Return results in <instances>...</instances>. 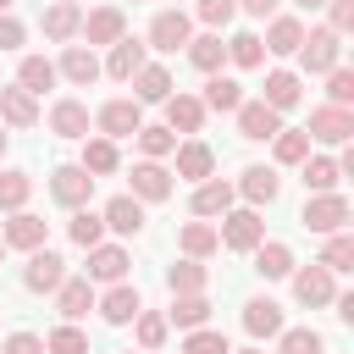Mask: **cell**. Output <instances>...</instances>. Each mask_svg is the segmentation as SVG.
Here are the masks:
<instances>
[{"label":"cell","mask_w":354,"mask_h":354,"mask_svg":"<svg viewBox=\"0 0 354 354\" xmlns=\"http://www.w3.org/2000/svg\"><path fill=\"white\" fill-rule=\"evenodd\" d=\"M133 100H138V105H166V100H171V72H166L160 61H144V66L133 72Z\"/></svg>","instance_id":"obj_28"},{"label":"cell","mask_w":354,"mask_h":354,"mask_svg":"<svg viewBox=\"0 0 354 354\" xmlns=\"http://www.w3.org/2000/svg\"><path fill=\"white\" fill-rule=\"evenodd\" d=\"M160 315H166V326L194 332V326L210 321V299H205V293H171V310H160Z\"/></svg>","instance_id":"obj_32"},{"label":"cell","mask_w":354,"mask_h":354,"mask_svg":"<svg viewBox=\"0 0 354 354\" xmlns=\"http://www.w3.org/2000/svg\"><path fill=\"white\" fill-rule=\"evenodd\" d=\"M55 77H66L72 88H88V83H100V55L88 44H66L55 61Z\"/></svg>","instance_id":"obj_21"},{"label":"cell","mask_w":354,"mask_h":354,"mask_svg":"<svg viewBox=\"0 0 354 354\" xmlns=\"http://www.w3.org/2000/svg\"><path fill=\"white\" fill-rule=\"evenodd\" d=\"M293 6H299V11H321L326 0H293Z\"/></svg>","instance_id":"obj_56"},{"label":"cell","mask_w":354,"mask_h":354,"mask_svg":"<svg viewBox=\"0 0 354 354\" xmlns=\"http://www.w3.org/2000/svg\"><path fill=\"white\" fill-rule=\"evenodd\" d=\"M177 249H183V260H210L221 243H216V227L210 221H183V232H177Z\"/></svg>","instance_id":"obj_34"},{"label":"cell","mask_w":354,"mask_h":354,"mask_svg":"<svg viewBox=\"0 0 354 354\" xmlns=\"http://www.w3.org/2000/svg\"><path fill=\"white\" fill-rule=\"evenodd\" d=\"M326 105H343V111L354 105V72L348 66H332L326 72Z\"/></svg>","instance_id":"obj_51"},{"label":"cell","mask_w":354,"mask_h":354,"mask_svg":"<svg viewBox=\"0 0 354 354\" xmlns=\"http://www.w3.org/2000/svg\"><path fill=\"white\" fill-rule=\"evenodd\" d=\"M232 194H238L249 210H260V205H277L282 177H277V166H243V177L232 183Z\"/></svg>","instance_id":"obj_12"},{"label":"cell","mask_w":354,"mask_h":354,"mask_svg":"<svg viewBox=\"0 0 354 354\" xmlns=\"http://www.w3.org/2000/svg\"><path fill=\"white\" fill-rule=\"evenodd\" d=\"M232 6H238V11H243V17H260V22H271V17H277V6H282V0H232Z\"/></svg>","instance_id":"obj_55"},{"label":"cell","mask_w":354,"mask_h":354,"mask_svg":"<svg viewBox=\"0 0 354 354\" xmlns=\"http://www.w3.org/2000/svg\"><path fill=\"white\" fill-rule=\"evenodd\" d=\"M260 44H266V55H299V44H304V22L299 17H271L266 22V33H260Z\"/></svg>","instance_id":"obj_27"},{"label":"cell","mask_w":354,"mask_h":354,"mask_svg":"<svg viewBox=\"0 0 354 354\" xmlns=\"http://www.w3.org/2000/svg\"><path fill=\"white\" fill-rule=\"evenodd\" d=\"M39 28H44V39H50V44H72V39H77V28H83V6L50 0V6H44V17H39Z\"/></svg>","instance_id":"obj_24"},{"label":"cell","mask_w":354,"mask_h":354,"mask_svg":"<svg viewBox=\"0 0 354 354\" xmlns=\"http://www.w3.org/2000/svg\"><path fill=\"white\" fill-rule=\"evenodd\" d=\"M288 282H293V299H299L304 310H326V304L337 299V277H332L326 266H315V260H310V266H293Z\"/></svg>","instance_id":"obj_5"},{"label":"cell","mask_w":354,"mask_h":354,"mask_svg":"<svg viewBox=\"0 0 354 354\" xmlns=\"http://www.w3.org/2000/svg\"><path fill=\"white\" fill-rule=\"evenodd\" d=\"M271 155H277V166H299V160L310 155V133H304V127H282V133L271 138Z\"/></svg>","instance_id":"obj_45"},{"label":"cell","mask_w":354,"mask_h":354,"mask_svg":"<svg viewBox=\"0 0 354 354\" xmlns=\"http://www.w3.org/2000/svg\"><path fill=\"white\" fill-rule=\"evenodd\" d=\"M194 17H199L210 33H221V28L238 17V6H232V0H194Z\"/></svg>","instance_id":"obj_50"},{"label":"cell","mask_w":354,"mask_h":354,"mask_svg":"<svg viewBox=\"0 0 354 354\" xmlns=\"http://www.w3.org/2000/svg\"><path fill=\"white\" fill-rule=\"evenodd\" d=\"M88 194H94V177H88L83 166H55V171H50V199H55V205L83 210Z\"/></svg>","instance_id":"obj_14"},{"label":"cell","mask_w":354,"mask_h":354,"mask_svg":"<svg viewBox=\"0 0 354 354\" xmlns=\"http://www.w3.org/2000/svg\"><path fill=\"white\" fill-rule=\"evenodd\" d=\"M66 232H72V243H77V249H94V243H105V221H100V210H88V205H83V210L66 221Z\"/></svg>","instance_id":"obj_47"},{"label":"cell","mask_w":354,"mask_h":354,"mask_svg":"<svg viewBox=\"0 0 354 354\" xmlns=\"http://www.w3.org/2000/svg\"><path fill=\"white\" fill-rule=\"evenodd\" d=\"M133 337H138V348H144V354H160V348H166V337H171V326H166V315H160V310H138V315H133Z\"/></svg>","instance_id":"obj_40"},{"label":"cell","mask_w":354,"mask_h":354,"mask_svg":"<svg viewBox=\"0 0 354 354\" xmlns=\"http://www.w3.org/2000/svg\"><path fill=\"white\" fill-rule=\"evenodd\" d=\"M44 354H88V332L77 321H61L50 337H44Z\"/></svg>","instance_id":"obj_48"},{"label":"cell","mask_w":354,"mask_h":354,"mask_svg":"<svg viewBox=\"0 0 354 354\" xmlns=\"http://www.w3.org/2000/svg\"><path fill=\"white\" fill-rule=\"evenodd\" d=\"M166 127L171 133H183V138H199V127H205V105H199V94H171L166 100Z\"/></svg>","instance_id":"obj_29"},{"label":"cell","mask_w":354,"mask_h":354,"mask_svg":"<svg viewBox=\"0 0 354 354\" xmlns=\"http://www.w3.org/2000/svg\"><path fill=\"white\" fill-rule=\"evenodd\" d=\"M183 354H232V343H227V332H216V326H194V332L183 337Z\"/></svg>","instance_id":"obj_49"},{"label":"cell","mask_w":354,"mask_h":354,"mask_svg":"<svg viewBox=\"0 0 354 354\" xmlns=\"http://www.w3.org/2000/svg\"><path fill=\"white\" fill-rule=\"evenodd\" d=\"M127 177H133V199H138V205H160V199H171V188H177L160 160H138Z\"/></svg>","instance_id":"obj_19"},{"label":"cell","mask_w":354,"mask_h":354,"mask_svg":"<svg viewBox=\"0 0 354 354\" xmlns=\"http://www.w3.org/2000/svg\"><path fill=\"white\" fill-rule=\"evenodd\" d=\"M0 260H6V243H0Z\"/></svg>","instance_id":"obj_60"},{"label":"cell","mask_w":354,"mask_h":354,"mask_svg":"<svg viewBox=\"0 0 354 354\" xmlns=\"http://www.w3.org/2000/svg\"><path fill=\"white\" fill-rule=\"evenodd\" d=\"M94 299H100V293H94L88 277H66V282L55 288V310H61L66 321H83V315L94 310Z\"/></svg>","instance_id":"obj_31"},{"label":"cell","mask_w":354,"mask_h":354,"mask_svg":"<svg viewBox=\"0 0 354 354\" xmlns=\"http://www.w3.org/2000/svg\"><path fill=\"white\" fill-rule=\"evenodd\" d=\"M299 166H304V188H310V194H337V183H343L337 155H304Z\"/></svg>","instance_id":"obj_37"},{"label":"cell","mask_w":354,"mask_h":354,"mask_svg":"<svg viewBox=\"0 0 354 354\" xmlns=\"http://www.w3.org/2000/svg\"><path fill=\"white\" fill-rule=\"evenodd\" d=\"M28 199H33V177L22 166H6L0 171V210L17 216V210H28Z\"/></svg>","instance_id":"obj_38"},{"label":"cell","mask_w":354,"mask_h":354,"mask_svg":"<svg viewBox=\"0 0 354 354\" xmlns=\"http://www.w3.org/2000/svg\"><path fill=\"white\" fill-rule=\"evenodd\" d=\"M304 100V77L293 72V66H277V72H266V88H260V105H271L277 116L282 111H293Z\"/></svg>","instance_id":"obj_16"},{"label":"cell","mask_w":354,"mask_h":354,"mask_svg":"<svg viewBox=\"0 0 354 354\" xmlns=\"http://www.w3.org/2000/svg\"><path fill=\"white\" fill-rule=\"evenodd\" d=\"M299 221H304L315 238H332V232H348L354 210H348V199H343V194H310V199H304V210H299Z\"/></svg>","instance_id":"obj_2"},{"label":"cell","mask_w":354,"mask_h":354,"mask_svg":"<svg viewBox=\"0 0 354 354\" xmlns=\"http://www.w3.org/2000/svg\"><path fill=\"white\" fill-rule=\"evenodd\" d=\"M55 83H61V77H55V61H50V55H22V61H17V88H28L33 100H39L44 88H55Z\"/></svg>","instance_id":"obj_33"},{"label":"cell","mask_w":354,"mask_h":354,"mask_svg":"<svg viewBox=\"0 0 354 354\" xmlns=\"http://www.w3.org/2000/svg\"><path fill=\"white\" fill-rule=\"evenodd\" d=\"M94 127H100V138H133L138 127H144V105L138 100H105L100 111H94Z\"/></svg>","instance_id":"obj_7"},{"label":"cell","mask_w":354,"mask_h":354,"mask_svg":"<svg viewBox=\"0 0 354 354\" xmlns=\"http://www.w3.org/2000/svg\"><path fill=\"white\" fill-rule=\"evenodd\" d=\"M88 127H94V116H88V105L83 100H72V94H61L55 105H50V133L55 138H88Z\"/></svg>","instance_id":"obj_17"},{"label":"cell","mask_w":354,"mask_h":354,"mask_svg":"<svg viewBox=\"0 0 354 354\" xmlns=\"http://www.w3.org/2000/svg\"><path fill=\"white\" fill-rule=\"evenodd\" d=\"M127 354H144V348H127Z\"/></svg>","instance_id":"obj_61"},{"label":"cell","mask_w":354,"mask_h":354,"mask_svg":"<svg viewBox=\"0 0 354 354\" xmlns=\"http://www.w3.org/2000/svg\"><path fill=\"white\" fill-rule=\"evenodd\" d=\"M133 138H138V149H144V160H166V155L177 149V133H171L166 122H144V127H138Z\"/></svg>","instance_id":"obj_43"},{"label":"cell","mask_w":354,"mask_h":354,"mask_svg":"<svg viewBox=\"0 0 354 354\" xmlns=\"http://www.w3.org/2000/svg\"><path fill=\"white\" fill-rule=\"evenodd\" d=\"M94 310H100L105 326H133V315L144 310V293H138L133 282H111V288L94 299Z\"/></svg>","instance_id":"obj_10"},{"label":"cell","mask_w":354,"mask_h":354,"mask_svg":"<svg viewBox=\"0 0 354 354\" xmlns=\"http://www.w3.org/2000/svg\"><path fill=\"white\" fill-rule=\"evenodd\" d=\"M66 6H77V0H66Z\"/></svg>","instance_id":"obj_62"},{"label":"cell","mask_w":354,"mask_h":354,"mask_svg":"<svg viewBox=\"0 0 354 354\" xmlns=\"http://www.w3.org/2000/svg\"><path fill=\"white\" fill-rule=\"evenodd\" d=\"M77 166H83V171L100 183V177H111V171H122V149H116L111 138H100V133H94V138H83V155H77Z\"/></svg>","instance_id":"obj_30"},{"label":"cell","mask_w":354,"mask_h":354,"mask_svg":"<svg viewBox=\"0 0 354 354\" xmlns=\"http://www.w3.org/2000/svg\"><path fill=\"white\" fill-rule=\"evenodd\" d=\"M188 61H194V72H221V61H227V44H221V33H199V39H188Z\"/></svg>","instance_id":"obj_41"},{"label":"cell","mask_w":354,"mask_h":354,"mask_svg":"<svg viewBox=\"0 0 354 354\" xmlns=\"http://www.w3.org/2000/svg\"><path fill=\"white\" fill-rule=\"evenodd\" d=\"M277 354H326V337L315 326H282L277 332Z\"/></svg>","instance_id":"obj_44"},{"label":"cell","mask_w":354,"mask_h":354,"mask_svg":"<svg viewBox=\"0 0 354 354\" xmlns=\"http://www.w3.org/2000/svg\"><path fill=\"white\" fill-rule=\"evenodd\" d=\"M304 133H310V144H348V138H354V111H343V105H315Z\"/></svg>","instance_id":"obj_11"},{"label":"cell","mask_w":354,"mask_h":354,"mask_svg":"<svg viewBox=\"0 0 354 354\" xmlns=\"http://www.w3.org/2000/svg\"><path fill=\"white\" fill-rule=\"evenodd\" d=\"M199 105H205V111H238V105H243V83H238V77H221V72H210V77H205V94H199Z\"/></svg>","instance_id":"obj_36"},{"label":"cell","mask_w":354,"mask_h":354,"mask_svg":"<svg viewBox=\"0 0 354 354\" xmlns=\"http://www.w3.org/2000/svg\"><path fill=\"white\" fill-rule=\"evenodd\" d=\"M149 61V44L144 39H133V33H122L111 50H105V61H100V77H116V83H133V72Z\"/></svg>","instance_id":"obj_9"},{"label":"cell","mask_w":354,"mask_h":354,"mask_svg":"<svg viewBox=\"0 0 354 354\" xmlns=\"http://www.w3.org/2000/svg\"><path fill=\"white\" fill-rule=\"evenodd\" d=\"M321 11H326V28L332 33H348L354 28V0H326Z\"/></svg>","instance_id":"obj_52"},{"label":"cell","mask_w":354,"mask_h":354,"mask_svg":"<svg viewBox=\"0 0 354 354\" xmlns=\"http://www.w3.org/2000/svg\"><path fill=\"white\" fill-rule=\"evenodd\" d=\"M127 266H133V260H127V249H122V243H94V249H88V271H83V277H88L94 288H111V282H127Z\"/></svg>","instance_id":"obj_15"},{"label":"cell","mask_w":354,"mask_h":354,"mask_svg":"<svg viewBox=\"0 0 354 354\" xmlns=\"http://www.w3.org/2000/svg\"><path fill=\"white\" fill-rule=\"evenodd\" d=\"M22 39H28V28H22V22H17L11 11H6V17H0V50H17Z\"/></svg>","instance_id":"obj_54"},{"label":"cell","mask_w":354,"mask_h":354,"mask_svg":"<svg viewBox=\"0 0 354 354\" xmlns=\"http://www.w3.org/2000/svg\"><path fill=\"white\" fill-rule=\"evenodd\" d=\"M315 266H326L332 277L337 271H354V232H332L326 243H321V260Z\"/></svg>","instance_id":"obj_46"},{"label":"cell","mask_w":354,"mask_h":354,"mask_svg":"<svg viewBox=\"0 0 354 354\" xmlns=\"http://www.w3.org/2000/svg\"><path fill=\"white\" fill-rule=\"evenodd\" d=\"M249 254H254V271H260L266 282H282V277L293 271V249H288L282 238H266V243H260V249H249Z\"/></svg>","instance_id":"obj_35"},{"label":"cell","mask_w":354,"mask_h":354,"mask_svg":"<svg viewBox=\"0 0 354 354\" xmlns=\"http://www.w3.org/2000/svg\"><path fill=\"white\" fill-rule=\"evenodd\" d=\"M216 243L221 249H232V254H249V249H260L266 243V221H260V210H227L221 216V227H216Z\"/></svg>","instance_id":"obj_4"},{"label":"cell","mask_w":354,"mask_h":354,"mask_svg":"<svg viewBox=\"0 0 354 354\" xmlns=\"http://www.w3.org/2000/svg\"><path fill=\"white\" fill-rule=\"evenodd\" d=\"M0 155H6V133H0Z\"/></svg>","instance_id":"obj_59"},{"label":"cell","mask_w":354,"mask_h":354,"mask_svg":"<svg viewBox=\"0 0 354 354\" xmlns=\"http://www.w3.org/2000/svg\"><path fill=\"white\" fill-rule=\"evenodd\" d=\"M100 221H105V232H116V238H138V232H144V205H138L133 194H116V199H105Z\"/></svg>","instance_id":"obj_23"},{"label":"cell","mask_w":354,"mask_h":354,"mask_svg":"<svg viewBox=\"0 0 354 354\" xmlns=\"http://www.w3.org/2000/svg\"><path fill=\"white\" fill-rule=\"evenodd\" d=\"M122 33H127V11H122V6H94V11H83L77 39H83L88 50H111Z\"/></svg>","instance_id":"obj_6"},{"label":"cell","mask_w":354,"mask_h":354,"mask_svg":"<svg viewBox=\"0 0 354 354\" xmlns=\"http://www.w3.org/2000/svg\"><path fill=\"white\" fill-rule=\"evenodd\" d=\"M227 61H232V66H243V72L266 66V44H260V33H254V28H238V33L227 39Z\"/></svg>","instance_id":"obj_39"},{"label":"cell","mask_w":354,"mask_h":354,"mask_svg":"<svg viewBox=\"0 0 354 354\" xmlns=\"http://www.w3.org/2000/svg\"><path fill=\"white\" fill-rule=\"evenodd\" d=\"M39 116H44V111H39V100H33L28 88H17V83H6V88H0V122H6V127L28 133Z\"/></svg>","instance_id":"obj_26"},{"label":"cell","mask_w":354,"mask_h":354,"mask_svg":"<svg viewBox=\"0 0 354 354\" xmlns=\"http://www.w3.org/2000/svg\"><path fill=\"white\" fill-rule=\"evenodd\" d=\"M188 39H194V17H188L183 6H166V11H155V17H149V33H144V44H149V50L171 55V50H188Z\"/></svg>","instance_id":"obj_3"},{"label":"cell","mask_w":354,"mask_h":354,"mask_svg":"<svg viewBox=\"0 0 354 354\" xmlns=\"http://www.w3.org/2000/svg\"><path fill=\"white\" fill-rule=\"evenodd\" d=\"M332 66H343V33H332L326 22L321 28H304V44H299V77H326Z\"/></svg>","instance_id":"obj_1"},{"label":"cell","mask_w":354,"mask_h":354,"mask_svg":"<svg viewBox=\"0 0 354 354\" xmlns=\"http://www.w3.org/2000/svg\"><path fill=\"white\" fill-rule=\"evenodd\" d=\"M171 155H177V177H183V183H205V177H216V149H210L205 138H183Z\"/></svg>","instance_id":"obj_22"},{"label":"cell","mask_w":354,"mask_h":354,"mask_svg":"<svg viewBox=\"0 0 354 354\" xmlns=\"http://www.w3.org/2000/svg\"><path fill=\"white\" fill-rule=\"evenodd\" d=\"M232 354H266V348H232Z\"/></svg>","instance_id":"obj_58"},{"label":"cell","mask_w":354,"mask_h":354,"mask_svg":"<svg viewBox=\"0 0 354 354\" xmlns=\"http://www.w3.org/2000/svg\"><path fill=\"white\" fill-rule=\"evenodd\" d=\"M66 277H72V271H66V260H61L50 243H44V249H33V254H28V266H22V288H28V293H55Z\"/></svg>","instance_id":"obj_8"},{"label":"cell","mask_w":354,"mask_h":354,"mask_svg":"<svg viewBox=\"0 0 354 354\" xmlns=\"http://www.w3.org/2000/svg\"><path fill=\"white\" fill-rule=\"evenodd\" d=\"M0 354H44V337H39V332H11V337L0 343Z\"/></svg>","instance_id":"obj_53"},{"label":"cell","mask_w":354,"mask_h":354,"mask_svg":"<svg viewBox=\"0 0 354 354\" xmlns=\"http://www.w3.org/2000/svg\"><path fill=\"white\" fill-rule=\"evenodd\" d=\"M166 288H171V293H205V288H210L205 260H177V266H166Z\"/></svg>","instance_id":"obj_42"},{"label":"cell","mask_w":354,"mask_h":354,"mask_svg":"<svg viewBox=\"0 0 354 354\" xmlns=\"http://www.w3.org/2000/svg\"><path fill=\"white\" fill-rule=\"evenodd\" d=\"M0 243H6V249L33 254V249H44V243H50V221H44V216H33V210H17V216L0 227Z\"/></svg>","instance_id":"obj_13"},{"label":"cell","mask_w":354,"mask_h":354,"mask_svg":"<svg viewBox=\"0 0 354 354\" xmlns=\"http://www.w3.org/2000/svg\"><path fill=\"white\" fill-rule=\"evenodd\" d=\"M232 183H221V177H205V183H194V194H188V210L199 216V221H216V216H227L232 210Z\"/></svg>","instance_id":"obj_20"},{"label":"cell","mask_w":354,"mask_h":354,"mask_svg":"<svg viewBox=\"0 0 354 354\" xmlns=\"http://www.w3.org/2000/svg\"><path fill=\"white\" fill-rule=\"evenodd\" d=\"M282 326H288V321H282V304H277V299H266V293H260V299H249V304H243V332H249L254 343L277 337Z\"/></svg>","instance_id":"obj_25"},{"label":"cell","mask_w":354,"mask_h":354,"mask_svg":"<svg viewBox=\"0 0 354 354\" xmlns=\"http://www.w3.org/2000/svg\"><path fill=\"white\" fill-rule=\"evenodd\" d=\"M232 116H238V138H249V144H266V138L282 133V116L271 105H260V100H243Z\"/></svg>","instance_id":"obj_18"},{"label":"cell","mask_w":354,"mask_h":354,"mask_svg":"<svg viewBox=\"0 0 354 354\" xmlns=\"http://www.w3.org/2000/svg\"><path fill=\"white\" fill-rule=\"evenodd\" d=\"M11 6H17V0H0V17H6V11H11Z\"/></svg>","instance_id":"obj_57"}]
</instances>
